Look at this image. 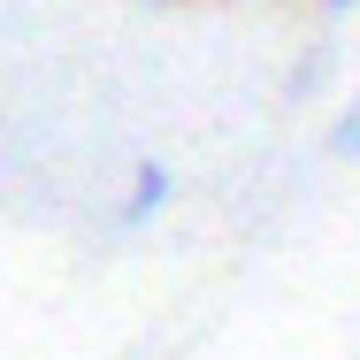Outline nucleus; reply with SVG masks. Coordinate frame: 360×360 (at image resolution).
Here are the masks:
<instances>
[{"mask_svg": "<svg viewBox=\"0 0 360 360\" xmlns=\"http://www.w3.org/2000/svg\"><path fill=\"white\" fill-rule=\"evenodd\" d=\"M330 8H338V15H345V8H360V0H330Z\"/></svg>", "mask_w": 360, "mask_h": 360, "instance_id": "20e7f679", "label": "nucleus"}, {"mask_svg": "<svg viewBox=\"0 0 360 360\" xmlns=\"http://www.w3.org/2000/svg\"><path fill=\"white\" fill-rule=\"evenodd\" d=\"M330 77V46H314L307 62H291V100H307V84H322Z\"/></svg>", "mask_w": 360, "mask_h": 360, "instance_id": "7ed1b4c3", "label": "nucleus"}, {"mask_svg": "<svg viewBox=\"0 0 360 360\" xmlns=\"http://www.w3.org/2000/svg\"><path fill=\"white\" fill-rule=\"evenodd\" d=\"M330 153H338V161H360V100L330 123Z\"/></svg>", "mask_w": 360, "mask_h": 360, "instance_id": "f03ea898", "label": "nucleus"}, {"mask_svg": "<svg viewBox=\"0 0 360 360\" xmlns=\"http://www.w3.org/2000/svg\"><path fill=\"white\" fill-rule=\"evenodd\" d=\"M169 200H176V169H169L161 153H139V161H131V184H123V200H115V230H146Z\"/></svg>", "mask_w": 360, "mask_h": 360, "instance_id": "f257e3e1", "label": "nucleus"}]
</instances>
